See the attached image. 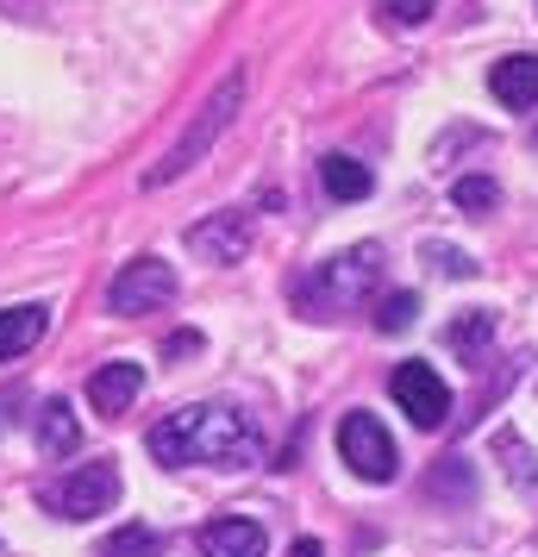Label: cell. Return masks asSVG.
Wrapping results in <instances>:
<instances>
[{"instance_id": "6da1fadb", "label": "cell", "mask_w": 538, "mask_h": 557, "mask_svg": "<svg viewBox=\"0 0 538 557\" xmlns=\"http://www.w3.org/2000/svg\"><path fill=\"white\" fill-rule=\"evenodd\" d=\"M145 451L163 470H188V463H213V470H251L263 457V432L251 426V413L220 401H195L176 407L170 420H157L145 432Z\"/></svg>"}, {"instance_id": "7a4b0ae2", "label": "cell", "mask_w": 538, "mask_h": 557, "mask_svg": "<svg viewBox=\"0 0 538 557\" xmlns=\"http://www.w3.org/2000/svg\"><path fill=\"white\" fill-rule=\"evenodd\" d=\"M376 282H383V251L376 245H351V251L313 263L308 276L295 282V307L308 320H351V313L370 307Z\"/></svg>"}, {"instance_id": "3957f363", "label": "cell", "mask_w": 538, "mask_h": 557, "mask_svg": "<svg viewBox=\"0 0 538 557\" xmlns=\"http://www.w3.org/2000/svg\"><path fill=\"white\" fill-rule=\"evenodd\" d=\"M238 107H245V70H226V82H220V88H213V95L201 101L195 126L182 132L176 145L163 151V163H157L151 176H145V188H163V182L188 176V170H195V163H201V157L213 151V145H220V132H226L232 120H238Z\"/></svg>"}, {"instance_id": "277c9868", "label": "cell", "mask_w": 538, "mask_h": 557, "mask_svg": "<svg viewBox=\"0 0 538 557\" xmlns=\"http://www.w3.org/2000/svg\"><path fill=\"white\" fill-rule=\"evenodd\" d=\"M113 502H120V463H76L63 482H51L45 488V507H51L57 520H101V513H113Z\"/></svg>"}, {"instance_id": "5b68a950", "label": "cell", "mask_w": 538, "mask_h": 557, "mask_svg": "<svg viewBox=\"0 0 538 557\" xmlns=\"http://www.w3.org/2000/svg\"><path fill=\"white\" fill-rule=\"evenodd\" d=\"M338 457L358 470L363 482H395V438H388V426L376 420V413H345L338 420Z\"/></svg>"}, {"instance_id": "8992f818", "label": "cell", "mask_w": 538, "mask_h": 557, "mask_svg": "<svg viewBox=\"0 0 538 557\" xmlns=\"http://www.w3.org/2000/svg\"><path fill=\"white\" fill-rule=\"evenodd\" d=\"M163 301H176V270L163 257H132L126 270L113 276V288H107L113 313H151Z\"/></svg>"}, {"instance_id": "52a82bcc", "label": "cell", "mask_w": 538, "mask_h": 557, "mask_svg": "<svg viewBox=\"0 0 538 557\" xmlns=\"http://www.w3.org/2000/svg\"><path fill=\"white\" fill-rule=\"evenodd\" d=\"M388 395L401 401V413H408L413 426H445V413H451V388H445V376H438L433 363H401L395 376H388Z\"/></svg>"}, {"instance_id": "ba28073f", "label": "cell", "mask_w": 538, "mask_h": 557, "mask_svg": "<svg viewBox=\"0 0 538 557\" xmlns=\"http://www.w3.org/2000/svg\"><path fill=\"white\" fill-rule=\"evenodd\" d=\"M188 251L207 257V263H245L251 257V213H207L201 226H188Z\"/></svg>"}, {"instance_id": "9c48e42d", "label": "cell", "mask_w": 538, "mask_h": 557, "mask_svg": "<svg viewBox=\"0 0 538 557\" xmlns=\"http://www.w3.org/2000/svg\"><path fill=\"white\" fill-rule=\"evenodd\" d=\"M201 557H270V532L245 513H226V520L201 527Z\"/></svg>"}, {"instance_id": "30bf717a", "label": "cell", "mask_w": 538, "mask_h": 557, "mask_svg": "<svg viewBox=\"0 0 538 557\" xmlns=\"http://www.w3.org/2000/svg\"><path fill=\"white\" fill-rule=\"evenodd\" d=\"M488 95L508 107V113H526V107H538V57H533V51L501 57V63L488 70Z\"/></svg>"}, {"instance_id": "8fae6325", "label": "cell", "mask_w": 538, "mask_h": 557, "mask_svg": "<svg viewBox=\"0 0 538 557\" xmlns=\"http://www.w3.org/2000/svg\"><path fill=\"white\" fill-rule=\"evenodd\" d=\"M138 395H145V370H138V363H107V370L88 376V401H95V413H107V420H120Z\"/></svg>"}, {"instance_id": "7c38bea8", "label": "cell", "mask_w": 538, "mask_h": 557, "mask_svg": "<svg viewBox=\"0 0 538 557\" xmlns=\"http://www.w3.org/2000/svg\"><path fill=\"white\" fill-rule=\"evenodd\" d=\"M45 326H51V307H0V363H20V357L45 338Z\"/></svg>"}, {"instance_id": "4fadbf2b", "label": "cell", "mask_w": 538, "mask_h": 557, "mask_svg": "<svg viewBox=\"0 0 538 557\" xmlns=\"http://www.w3.org/2000/svg\"><path fill=\"white\" fill-rule=\"evenodd\" d=\"M76 445H82V426H76V413H70V401L38 407V451L51 457V463H63Z\"/></svg>"}, {"instance_id": "5bb4252c", "label": "cell", "mask_w": 538, "mask_h": 557, "mask_svg": "<svg viewBox=\"0 0 538 557\" xmlns=\"http://www.w3.org/2000/svg\"><path fill=\"white\" fill-rule=\"evenodd\" d=\"M320 182H326L333 201H363V195L376 188L370 163H358V157H326V163H320Z\"/></svg>"}, {"instance_id": "9a60e30c", "label": "cell", "mask_w": 538, "mask_h": 557, "mask_svg": "<svg viewBox=\"0 0 538 557\" xmlns=\"http://www.w3.org/2000/svg\"><path fill=\"white\" fill-rule=\"evenodd\" d=\"M495 451L508 457V476L520 482V488H538V457L526 438H513V432H495Z\"/></svg>"}, {"instance_id": "2e32d148", "label": "cell", "mask_w": 538, "mask_h": 557, "mask_svg": "<svg viewBox=\"0 0 538 557\" xmlns=\"http://www.w3.org/2000/svg\"><path fill=\"white\" fill-rule=\"evenodd\" d=\"M488 332H495V313H470V320H451V326H445V345L470 357V351L488 345Z\"/></svg>"}, {"instance_id": "e0dca14e", "label": "cell", "mask_w": 538, "mask_h": 557, "mask_svg": "<svg viewBox=\"0 0 538 557\" xmlns=\"http://www.w3.org/2000/svg\"><path fill=\"white\" fill-rule=\"evenodd\" d=\"M157 552H163V539H157L151 527H126L120 539H107L101 557H157Z\"/></svg>"}, {"instance_id": "ac0fdd59", "label": "cell", "mask_w": 538, "mask_h": 557, "mask_svg": "<svg viewBox=\"0 0 538 557\" xmlns=\"http://www.w3.org/2000/svg\"><path fill=\"white\" fill-rule=\"evenodd\" d=\"M451 201H458L463 213H488V207L501 201V188H495L488 176H463L458 188H451Z\"/></svg>"}, {"instance_id": "d6986e66", "label": "cell", "mask_w": 538, "mask_h": 557, "mask_svg": "<svg viewBox=\"0 0 538 557\" xmlns=\"http://www.w3.org/2000/svg\"><path fill=\"white\" fill-rule=\"evenodd\" d=\"M413 313H420V301H413L408 288H401V295H388V301L376 307V326H383V332H408V326H413Z\"/></svg>"}, {"instance_id": "ffe728a7", "label": "cell", "mask_w": 538, "mask_h": 557, "mask_svg": "<svg viewBox=\"0 0 538 557\" xmlns=\"http://www.w3.org/2000/svg\"><path fill=\"white\" fill-rule=\"evenodd\" d=\"M383 13H388V26H426L438 13V0H383Z\"/></svg>"}, {"instance_id": "44dd1931", "label": "cell", "mask_w": 538, "mask_h": 557, "mask_svg": "<svg viewBox=\"0 0 538 557\" xmlns=\"http://www.w3.org/2000/svg\"><path fill=\"white\" fill-rule=\"evenodd\" d=\"M433 488H445V495H476V476H470L463 457H445V476H438Z\"/></svg>"}, {"instance_id": "7402d4cb", "label": "cell", "mask_w": 538, "mask_h": 557, "mask_svg": "<svg viewBox=\"0 0 538 557\" xmlns=\"http://www.w3.org/2000/svg\"><path fill=\"white\" fill-rule=\"evenodd\" d=\"M0 13H7V20H45L51 0H0Z\"/></svg>"}, {"instance_id": "603a6c76", "label": "cell", "mask_w": 538, "mask_h": 557, "mask_svg": "<svg viewBox=\"0 0 538 557\" xmlns=\"http://www.w3.org/2000/svg\"><path fill=\"white\" fill-rule=\"evenodd\" d=\"M433 257L445 263V276H470V270H476V263H470V257H458L451 245H433Z\"/></svg>"}, {"instance_id": "cb8c5ba5", "label": "cell", "mask_w": 538, "mask_h": 557, "mask_svg": "<svg viewBox=\"0 0 538 557\" xmlns=\"http://www.w3.org/2000/svg\"><path fill=\"white\" fill-rule=\"evenodd\" d=\"M295 557H320V545H313V539H301V545H295Z\"/></svg>"}]
</instances>
